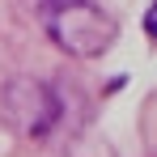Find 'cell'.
<instances>
[{"label": "cell", "instance_id": "1", "mask_svg": "<svg viewBox=\"0 0 157 157\" xmlns=\"http://www.w3.org/2000/svg\"><path fill=\"white\" fill-rule=\"evenodd\" d=\"M34 4L47 38L77 59L106 55L119 38V21L94 0H34Z\"/></svg>", "mask_w": 157, "mask_h": 157}, {"label": "cell", "instance_id": "2", "mask_svg": "<svg viewBox=\"0 0 157 157\" xmlns=\"http://www.w3.org/2000/svg\"><path fill=\"white\" fill-rule=\"evenodd\" d=\"M0 106H4V119L21 136H47L59 119V98L47 81H34V77H17L4 85L0 94Z\"/></svg>", "mask_w": 157, "mask_h": 157}, {"label": "cell", "instance_id": "3", "mask_svg": "<svg viewBox=\"0 0 157 157\" xmlns=\"http://www.w3.org/2000/svg\"><path fill=\"white\" fill-rule=\"evenodd\" d=\"M144 34H149V38L157 43V0L149 4V13H144Z\"/></svg>", "mask_w": 157, "mask_h": 157}]
</instances>
